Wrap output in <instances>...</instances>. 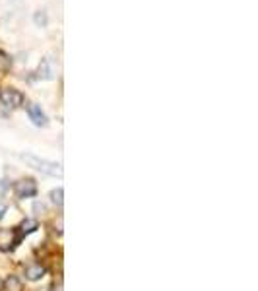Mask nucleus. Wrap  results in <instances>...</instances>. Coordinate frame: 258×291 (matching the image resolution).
<instances>
[{"instance_id": "f257e3e1", "label": "nucleus", "mask_w": 258, "mask_h": 291, "mask_svg": "<svg viewBox=\"0 0 258 291\" xmlns=\"http://www.w3.org/2000/svg\"><path fill=\"white\" fill-rule=\"evenodd\" d=\"M25 163H29L33 169L45 173V175H52V177H60L62 175V167L58 163H52V161H47V159H39L35 155H20Z\"/></svg>"}, {"instance_id": "f03ea898", "label": "nucleus", "mask_w": 258, "mask_h": 291, "mask_svg": "<svg viewBox=\"0 0 258 291\" xmlns=\"http://www.w3.org/2000/svg\"><path fill=\"white\" fill-rule=\"evenodd\" d=\"M0 101H2V105L10 107V109H18L23 105L25 97L22 92H18L14 88H4V90H0Z\"/></svg>"}, {"instance_id": "7ed1b4c3", "label": "nucleus", "mask_w": 258, "mask_h": 291, "mask_svg": "<svg viewBox=\"0 0 258 291\" xmlns=\"http://www.w3.org/2000/svg\"><path fill=\"white\" fill-rule=\"evenodd\" d=\"M22 241L20 231L16 229H0V250H12Z\"/></svg>"}, {"instance_id": "20e7f679", "label": "nucleus", "mask_w": 258, "mask_h": 291, "mask_svg": "<svg viewBox=\"0 0 258 291\" xmlns=\"http://www.w3.org/2000/svg\"><path fill=\"white\" fill-rule=\"evenodd\" d=\"M14 193H16L18 198H29V196H35L37 194V185L31 179H23V181L16 183Z\"/></svg>"}, {"instance_id": "39448f33", "label": "nucleus", "mask_w": 258, "mask_h": 291, "mask_svg": "<svg viewBox=\"0 0 258 291\" xmlns=\"http://www.w3.org/2000/svg\"><path fill=\"white\" fill-rule=\"evenodd\" d=\"M27 115H29V119L33 121L35 126H45V124H47V117H45V113L41 111V105H37V103H29V105H27Z\"/></svg>"}, {"instance_id": "423d86ee", "label": "nucleus", "mask_w": 258, "mask_h": 291, "mask_svg": "<svg viewBox=\"0 0 258 291\" xmlns=\"http://www.w3.org/2000/svg\"><path fill=\"white\" fill-rule=\"evenodd\" d=\"M45 276V268L41 264H27L25 266V278L31 280V282H37Z\"/></svg>"}, {"instance_id": "0eeeda50", "label": "nucleus", "mask_w": 258, "mask_h": 291, "mask_svg": "<svg viewBox=\"0 0 258 291\" xmlns=\"http://www.w3.org/2000/svg\"><path fill=\"white\" fill-rule=\"evenodd\" d=\"M51 58H45V60H43V62H41V66H39V76H41V78H47V80H49V78H52V74H54V68H52L51 66Z\"/></svg>"}, {"instance_id": "6e6552de", "label": "nucleus", "mask_w": 258, "mask_h": 291, "mask_svg": "<svg viewBox=\"0 0 258 291\" xmlns=\"http://www.w3.org/2000/svg\"><path fill=\"white\" fill-rule=\"evenodd\" d=\"M37 229V221L35 219H25L22 225H20V235H27V233H33Z\"/></svg>"}, {"instance_id": "1a4fd4ad", "label": "nucleus", "mask_w": 258, "mask_h": 291, "mask_svg": "<svg viewBox=\"0 0 258 291\" xmlns=\"http://www.w3.org/2000/svg\"><path fill=\"white\" fill-rule=\"evenodd\" d=\"M6 291H23L22 290V282H20L18 278L10 276V278L6 280Z\"/></svg>"}, {"instance_id": "9d476101", "label": "nucleus", "mask_w": 258, "mask_h": 291, "mask_svg": "<svg viewBox=\"0 0 258 291\" xmlns=\"http://www.w3.org/2000/svg\"><path fill=\"white\" fill-rule=\"evenodd\" d=\"M10 66H12V58H10L4 50H0V72L10 70Z\"/></svg>"}, {"instance_id": "9b49d317", "label": "nucleus", "mask_w": 258, "mask_h": 291, "mask_svg": "<svg viewBox=\"0 0 258 291\" xmlns=\"http://www.w3.org/2000/svg\"><path fill=\"white\" fill-rule=\"evenodd\" d=\"M62 196H64V191H62V189H56V191H52L51 193L52 202H54L56 206H62Z\"/></svg>"}, {"instance_id": "f8f14e48", "label": "nucleus", "mask_w": 258, "mask_h": 291, "mask_svg": "<svg viewBox=\"0 0 258 291\" xmlns=\"http://www.w3.org/2000/svg\"><path fill=\"white\" fill-rule=\"evenodd\" d=\"M35 24L37 25H45L47 24V14L45 12H37L35 14Z\"/></svg>"}, {"instance_id": "ddd939ff", "label": "nucleus", "mask_w": 258, "mask_h": 291, "mask_svg": "<svg viewBox=\"0 0 258 291\" xmlns=\"http://www.w3.org/2000/svg\"><path fill=\"white\" fill-rule=\"evenodd\" d=\"M8 191V183L6 181H0V196Z\"/></svg>"}, {"instance_id": "4468645a", "label": "nucleus", "mask_w": 258, "mask_h": 291, "mask_svg": "<svg viewBox=\"0 0 258 291\" xmlns=\"http://www.w3.org/2000/svg\"><path fill=\"white\" fill-rule=\"evenodd\" d=\"M4 214H6V204H2V202H0V219L4 218Z\"/></svg>"}, {"instance_id": "2eb2a0df", "label": "nucleus", "mask_w": 258, "mask_h": 291, "mask_svg": "<svg viewBox=\"0 0 258 291\" xmlns=\"http://www.w3.org/2000/svg\"><path fill=\"white\" fill-rule=\"evenodd\" d=\"M35 212H45V206L37 202V204H35Z\"/></svg>"}]
</instances>
